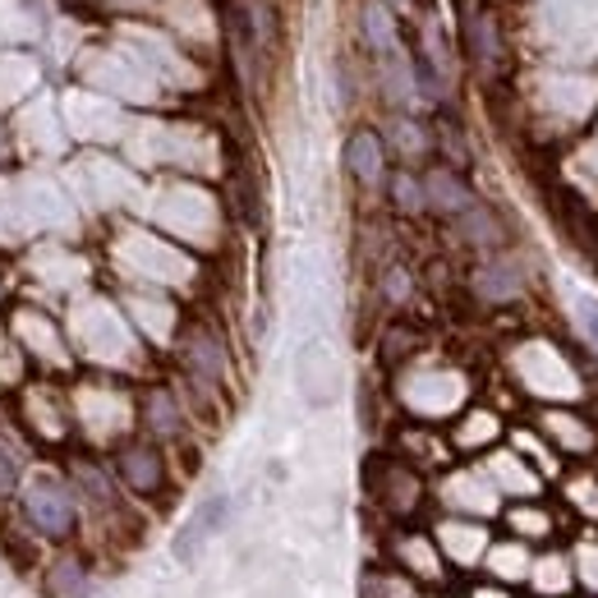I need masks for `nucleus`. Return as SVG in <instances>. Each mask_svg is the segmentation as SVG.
<instances>
[{"instance_id": "obj_1", "label": "nucleus", "mask_w": 598, "mask_h": 598, "mask_svg": "<svg viewBox=\"0 0 598 598\" xmlns=\"http://www.w3.org/2000/svg\"><path fill=\"white\" fill-rule=\"evenodd\" d=\"M23 511H28V520L47 534V539H70V534H74V501H70L65 488L51 484V479H38L33 488H28Z\"/></svg>"}, {"instance_id": "obj_2", "label": "nucleus", "mask_w": 598, "mask_h": 598, "mask_svg": "<svg viewBox=\"0 0 598 598\" xmlns=\"http://www.w3.org/2000/svg\"><path fill=\"white\" fill-rule=\"evenodd\" d=\"M226 520V497H212V501H203V507L194 511V520H189L184 529H180V539H175V557L180 561H194V553H199V544L207 539V534Z\"/></svg>"}, {"instance_id": "obj_3", "label": "nucleus", "mask_w": 598, "mask_h": 598, "mask_svg": "<svg viewBox=\"0 0 598 598\" xmlns=\"http://www.w3.org/2000/svg\"><path fill=\"white\" fill-rule=\"evenodd\" d=\"M47 589H51V598H88L92 576H88L83 557L60 553V557L51 561V580H47Z\"/></svg>"}, {"instance_id": "obj_4", "label": "nucleus", "mask_w": 598, "mask_h": 598, "mask_svg": "<svg viewBox=\"0 0 598 598\" xmlns=\"http://www.w3.org/2000/svg\"><path fill=\"white\" fill-rule=\"evenodd\" d=\"M345 166H351L364 184H373L377 175H383V143H377V134H355L351 143H345Z\"/></svg>"}, {"instance_id": "obj_5", "label": "nucleus", "mask_w": 598, "mask_h": 598, "mask_svg": "<svg viewBox=\"0 0 598 598\" xmlns=\"http://www.w3.org/2000/svg\"><path fill=\"white\" fill-rule=\"evenodd\" d=\"M428 199L443 207V212H465V207H469L465 184H456L447 171H433V175H428Z\"/></svg>"}, {"instance_id": "obj_6", "label": "nucleus", "mask_w": 598, "mask_h": 598, "mask_svg": "<svg viewBox=\"0 0 598 598\" xmlns=\"http://www.w3.org/2000/svg\"><path fill=\"white\" fill-rule=\"evenodd\" d=\"M124 479H130L134 488H143V493H152L156 484H162L156 456H152V452H124Z\"/></svg>"}, {"instance_id": "obj_7", "label": "nucleus", "mask_w": 598, "mask_h": 598, "mask_svg": "<svg viewBox=\"0 0 598 598\" xmlns=\"http://www.w3.org/2000/svg\"><path fill=\"white\" fill-rule=\"evenodd\" d=\"M364 33H368V42L377 47V51H392V19H387V10H364Z\"/></svg>"}, {"instance_id": "obj_8", "label": "nucleus", "mask_w": 598, "mask_h": 598, "mask_svg": "<svg viewBox=\"0 0 598 598\" xmlns=\"http://www.w3.org/2000/svg\"><path fill=\"white\" fill-rule=\"evenodd\" d=\"M14 484H19V465H14L6 452H0V497H10Z\"/></svg>"}, {"instance_id": "obj_9", "label": "nucleus", "mask_w": 598, "mask_h": 598, "mask_svg": "<svg viewBox=\"0 0 598 598\" xmlns=\"http://www.w3.org/2000/svg\"><path fill=\"white\" fill-rule=\"evenodd\" d=\"M580 313H585V323H589V332L598 336V304L589 300V304H580Z\"/></svg>"}]
</instances>
